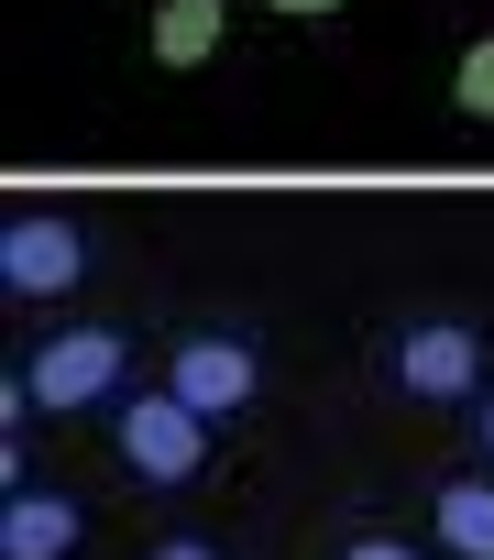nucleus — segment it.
Listing matches in <instances>:
<instances>
[{
  "label": "nucleus",
  "mask_w": 494,
  "mask_h": 560,
  "mask_svg": "<svg viewBox=\"0 0 494 560\" xmlns=\"http://www.w3.org/2000/svg\"><path fill=\"white\" fill-rule=\"evenodd\" d=\"M78 538H89V516L67 494H45V483H23L0 505V560H78Z\"/></svg>",
  "instance_id": "obj_6"
},
{
  "label": "nucleus",
  "mask_w": 494,
  "mask_h": 560,
  "mask_svg": "<svg viewBox=\"0 0 494 560\" xmlns=\"http://www.w3.org/2000/svg\"><path fill=\"white\" fill-rule=\"evenodd\" d=\"M275 12H286V23H330V12H341V0H275Z\"/></svg>",
  "instance_id": "obj_13"
},
{
  "label": "nucleus",
  "mask_w": 494,
  "mask_h": 560,
  "mask_svg": "<svg viewBox=\"0 0 494 560\" xmlns=\"http://www.w3.org/2000/svg\"><path fill=\"white\" fill-rule=\"evenodd\" d=\"M143 560H220V549H209V538H154Z\"/></svg>",
  "instance_id": "obj_11"
},
{
  "label": "nucleus",
  "mask_w": 494,
  "mask_h": 560,
  "mask_svg": "<svg viewBox=\"0 0 494 560\" xmlns=\"http://www.w3.org/2000/svg\"><path fill=\"white\" fill-rule=\"evenodd\" d=\"M231 45V0H154L143 12V56L154 67H209Z\"/></svg>",
  "instance_id": "obj_7"
},
{
  "label": "nucleus",
  "mask_w": 494,
  "mask_h": 560,
  "mask_svg": "<svg viewBox=\"0 0 494 560\" xmlns=\"http://www.w3.org/2000/svg\"><path fill=\"white\" fill-rule=\"evenodd\" d=\"M374 385L407 396V407H461V396L494 385V352H483L472 319H407V330L374 341Z\"/></svg>",
  "instance_id": "obj_2"
},
{
  "label": "nucleus",
  "mask_w": 494,
  "mask_h": 560,
  "mask_svg": "<svg viewBox=\"0 0 494 560\" xmlns=\"http://www.w3.org/2000/svg\"><path fill=\"white\" fill-rule=\"evenodd\" d=\"M110 440H121V472H132V483H154V494H176V483H198V472H209V418H198V407H176L165 385H132V396L110 407Z\"/></svg>",
  "instance_id": "obj_3"
},
{
  "label": "nucleus",
  "mask_w": 494,
  "mask_h": 560,
  "mask_svg": "<svg viewBox=\"0 0 494 560\" xmlns=\"http://www.w3.org/2000/svg\"><path fill=\"white\" fill-rule=\"evenodd\" d=\"M165 396L176 407H198L209 429L220 418H242L264 396V352H254V330H187L176 352H165Z\"/></svg>",
  "instance_id": "obj_4"
},
{
  "label": "nucleus",
  "mask_w": 494,
  "mask_h": 560,
  "mask_svg": "<svg viewBox=\"0 0 494 560\" xmlns=\"http://www.w3.org/2000/svg\"><path fill=\"white\" fill-rule=\"evenodd\" d=\"M428 527H439L450 560H494V472H450L439 505H428Z\"/></svg>",
  "instance_id": "obj_8"
},
{
  "label": "nucleus",
  "mask_w": 494,
  "mask_h": 560,
  "mask_svg": "<svg viewBox=\"0 0 494 560\" xmlns=\"http://www.w3.org/2000/svg\"><path fill=\"white\" fill-rule=\"evenodd\" d=\"M450 121L494 132V34H472V45H461V67H450Z\"/></svg>",
  "instance_id": "obj_9"
},
{
  "label": "nucleus",
  "mask_w": 494,
  "mask_h": 560,
  "mask_svg": "<svg viewBox=\"0 0 494 560\" xmlns=\"http://www.w3.org/2000/svg\"><path fill=\"white\" fill-rule=\"evenodd\" d=\"M12 374H23L34 418H89V407H121L132 396V341L110 319H78V330H45Z\"/></svg>",
  "instance_id": "obj_1"
},
{
  "label": "nucleus",
  "mask_w": 494,
  "mask_h": 560,
  "mask_svg": "<svg viewBox=\"0 0 494 560\" xmlns=\"http://www.w3.org/2000/svg\"><path fill=\"white\" fill-rule=\"evenodd\" d=\"M341 560H417L407 538H385V527H363V538H341Z\"/></svg>",
  "instance_id": "obj_10"
},
{
  "label": "nucleus",
  "mask_w": 494,
  "mask_h": 560,
  "mask_svg": "<svg viewBox=\"0 0 494 560\" xmlns=\"http://www.w3.org/2000/svg\"><path fill=\"white\" fill-rule=\"evenodd\" d=\"M89 275V231L67 209H12L0 220V287L12 298H67Z\"/></svg>",
  "instance_id": "obj_5"
},
{
  "label": "nucleus",
  "mask_w": 494,
  "mask_h": 560,
  "mask_svg": "<svg viewBox=\"0 0 494 560\" xmlns=\"http://www.w3.org/2000/svg\"><path fill=\"white\" fill-rule=\"evenodd\" d=\"M472 451H483V462H494V385H483V396H472Z\"/></svg>",
  "instance_id": "obj_12"
}]
</instances>
